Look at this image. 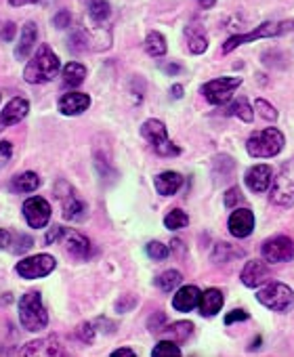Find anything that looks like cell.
<instances>
[{"instance_id":"6da1fadb","label":"cell","mask_w":294,"mask_h":357,"mask_svg":"<svg viewBox=\"0 0 294 357\" xmlns=\"http://www.w3.org/2000/svg\"><path fill=\"white\" fill-rule=\"evenodd\" d=\"M59 72V59L57 55L49 49V45H42L38 53L32 57V61L24 70V78L30 84H45L51 82Z\"/></svg>"},{"instance_id":"7a4b0ae2","label":"cell","mask_w":294,"mask_h":357,"mask_svg":"<svg viewBox=\"0 0 294 357\" xmlns=\"http://www.w3.org/2000/svg\"><path fill=\"white\" fill-rule=\"evenodd\" d=\"M20 321L26 330L38 332L49 326V313L42 307L38 292H28L20 301Z\"/></svg>"},{"instance_id":"3957f363","label":"cell","mask_w":294,"mask_h":357,"mask_svg":"<svg viewBox=\"0 0 294 357\" xmlns=\"http://www.w3.org/2000/svg\"><path fill=\"white\" fill-rule=\"evenodd\" d=\"M294 30V20L290 22H281V24H273V22H265L261 24L256 30L248 32V34H238V36H231L225 45H223V53H231L233 49L242 47V45H248V43H254L258 38H271V36H281L286 32H292Z\"/></svg>"},{"instance_id":"277c9868","label":"cell","mask_w":294,"mask_h":357,"mask_svg":"<svg viewBox=\"0 0 294 357\" xmlns=\"http://www.w3.org/2000/svg\"><path fill=\"white\" fill-rule=\"evenodd\" d=\"M284 135L277 130V128H265V130H258L254 132L248 143H246V149L252 158H273L281 151L284 147Z\"/></svg>"},{"instance_id":"5b68a950","label":"cell","mask_w":294,"mask_h":357,"mask_svg":"<svg viewBox=\"0 0 294 357\" xmlns=\"http://www.w3.org/2000/svg\"><path fill=\"white\" fill-rule=\"evenodd\" d=\"M256 301H258L263 307L271 309V311L284 313V311L292 305L294 292H292L290 286H286V284H281V282H271V284H267L265 288H261V290L256 292Z\"/></svg>"},{"instance_id":"8992f818","label":"cell","mask_w":294,"mask_h":357,"mask_svg":"<svg viewBox=\"0 0 294 357\" xmlns=\"http://www.w3.org/2000/svg\"><path fill=\"white\" fill-rule=\"evenodd\" d=\"M294 198V160L286 162L279 174L271 181V202L277 206H290Z\"/></svg>"},{"instance_id":"52a82bcc","label":"cell","mask_w":294,"mask_h":357,"mask_svg":"<svg viewBox=\"0 0 294 357\" xmlns=\"http://www.w3.org/2000/svg\"><path fill=\"white\" fill-rule=\"evenodd\" d=\"M242 84V78H215L202 86V95L212 105H223L231 99L233 91Z\"/></svg>"},{"instance_id":"ba28073f","label":"cell","mask_w":294,"mask_h":357,"mask_svg":"<svg viewBox=\"0 0 294 357\" xmlns=\"http://www.w3.org/2000/svg\"><path fill=\"white\" fill-rule=\"evenodd\" d=\"M55 265L57 263L51 255H34V257L20 261L15 271H17V275L26 278V280H40V278L49 275L55 269Z\"/></svg>"},{"instance_id":"9c48e42d","label":"cell","mask_w":294,"mask_h":357,"mask_svg":"<svg viewBox=\"0 0 294 357\" xmlns=\"http://www.w3.org/2000/svg\"><path fill=\"white\" fill-rule=\"evenodd\" d=\"M261 252L267 263H288L294 259V242L286 236H275L263 244Z\"/></svg>"},{"instance_id":"30bf717a","label":"cell","mask_w":294,"mask_h":357,"mask_svg":"<svg viewBox=\"0 0 294 357\" xmlns=\"http://www.w3.org/2000/svg\"><path fill=\"white\" fill-rule=\"evenodd\" d=\"M24 217H26V221H28L30 227L40 229L51 219V204L45 198L34 196V198L26 200V204H24Z\"/></svg>"},{"instance_id":"8fae6325","label":"cell","mask_w":294,"mask_h":357,"mask_svg":"<svg viewBox=\"0 0 294 357\" xmlns=\"http://www.w3.org/2000/svg\"><path fill=\"white\" fill-rule=\"evenodd\" d=\"M271 181H273V170L267 164H256L246 172V185L254 194L267 192L271 188Z\"/></svg>"},{"instance_id":"7c38bea8","label":"cell","mask_w":294,"mask_h":357,"mask_svg":"<svg viewBox=\"0 0 294 357\" xmlns=\"http://www.w3.org/2000/svg\"><path fill=\"white\" fill-rule=\"evenodd\" d=\"M229 234L233 238H248L254 229V215L248 208H238L229 217Z\"/></svg>"},{"instance_id":"4fadbf2b","label":"cell","mask_w":294,"mask_h":357,"mask_svg":"<svg viewBox=\"0 0 294 357\" xmlns=\"http://www.w3.org/2000/svg\"><path fill=\"white\" fill-rule=\"evenodd\" d=\"M30 112V103L26 99L15 97L13 101H9V105L0 114V130H5L7 126H13L17 122H22Z\"/></svg>"},{"instance_id":"5bb4252c","label":"cell","mask_w":294,"mask_h":357,"mask_svg":"<svg viewBox=\"0 0 294 357\" xmlns=\"http://www.w3.org/2000/svg\"><path fill=\"white\" fill-rule=\"evenodd\" d=\"M242 284L248 288H258L261 284H265L269 280V267L263 261H248L242 269Z\"/></svg>"},{"instance_id":"9a60e30c","label":"cell","mask_w":294,"mask_h":357,"mask_svg":"<svg viewBox=\"0 0 294 357\" xmlns=\"http://www.w3.org/2000/svg\"><path fill=\"white\" fill-rule=\"evenodd\" d=\"M65 349L59 344V340L55 336H49V338H40V340H34V342H28L20 355H63Z\"/></svg>"},{"instance_id":"2e32d148","label":"cell","mask_w":294,"mask_h":357,"mask_svg":"<svg viewBox=\"0 0 294 357\" xmlns=\"http://www.w3.org/2000/svg\"><path fill=\"white\" fill-rule=\"evenodd\" d=\"M88 105H91V97L84 93H65L59 99V109L65 116H78V114L86 112Z\"/></svg>"},{"instance_id":"e0dca14e","label":"cell","mask_w":294,"mask_h":357,"mask_svg":"<svg viewBox=\"0 0 294 357\" xmlns=\"http://www.w3.org/2000/svg\"><path fill=\"white\" fill-rule=\"evenodd\" d=\"M223 303H225L223 292L217 290V288H208L206 292L200 294L198 307H200V313H202L204 317H212V315H217V313L223 309Z\"/></svg>"},{"instance_id":"ac0fdd59","label":"cell","mask_w":294,"mask_h":357,"mask_svg":"<svg viewBox=\"0 0 294 357\" xmlns=\"http://www.w3.org/2000/svg\"><path fill=\"white\" fill-rule=\"evenodd\" d=\"M154 185H156V192L160 196H173L183 185V176L179 172H175V170H167V172H160L154 178Z\"/></svg>"},{"instance_id":"d6986e66","label":"cell","mask_w":294,"mask_h":357,"mask_svg":"<svg viewBox=\"0 0 294 357\" xmlns=\"http://www.w3.org/2000/svg\"><path fill=\"white\" fill-rule=\"evenodd\" d=\"M65 236V248L72 257L76 259H88L91 257V242L86 236L78 231H63Z\"/></svg>"},{"instance_id":"ffe728a7","label":"cell","mask_w":294,"mask_h":357,"mask_svg":"<svg viewBox=\"0 0 294 357\" xmlns=\"http://www.w3.org/2000/svg\"><path fill=\"white\" fill-rule=\"evenodd\" d=\"M200 290L196 286H183L175 296H173V307L181 313H187L192 309L198 307V301H200Z\"/></svg>"},{"instance_id":"44dd1931","label":"cell","mask_w":294,"mask_h":357,"mask_svg":"<svg viewBox=\"0 0 294 357\" xmlns=\"http://www.w3.org/2000/svg\"><path fill=\"white\" fill-rule=\"evenodd\" d=\"M36 38H38V28L36 24H26L24 26V32H22V40L17 43V49H15V57L17 59H28L32 55V49L36 45Z\"/></svg>"},{"instance_id":"7402d4cb","label":"cell","mask_w":294,"mask_h":357,"mask_svg":"<svg viewBox=\"0 0 294 357\" xmlns=\"http://www.w3.org/2000/svg\"><path fill=\"white\" fill-rule=\"evenodd\" d=\"M141 135H143L147 141H150L154 147H158L160 143H164V141L169 139V132H167L164 122H160V120H156V118L143 122V126H141Z\"/></svg>"},{"instance_id":"603a6c76","label":"cell","mask_w":294,"mask_h":357,"mask_svg":"<svg viewBox=\"0 0 294 357\" xmlns=\"http://www.w3.org/2000/svg\"><path fill=\"white\" fill-rule=\"evenodd\" d=\"M185 38H187V47L194 55H202L206 49H208V38H206V32L202 26L198 24H192L185 28Z\"/></svg>"},{"instance_id":"cb8c5ba5","label":"cell","mask_w":294,"mask_h":357,"mask_svg":"<svg viewBox=\"0 0 294 357\" xmlns=\"http://www.w3.org/2000/svg\"><path fill=\"white\" fill-rule=\"evenodd\" d=\"M11 188L20 194H30V192H36L40 188V178L36 172L28 170V172H22L20 176H15L11 181Z\"/></svg>"},{"instance_id":"d4e9b609","label":"cell","mask_w":294,"mask_h":357,"mask_svg":"<svg viewBox=\"0 0 294 357\" xmlns=\"http://www.w3.org/2000/svg\"><path fill=\"white\" fill-rule=\"evenodd\" d=\"M162 332L167 334L169 340H173V342H183V340H187V338L192 336L194 324H192V321H175L173 326H164Z\"/></svg>"},{"instance_id":"484cf974","label":"cell","mask_w":294,"mask_h":357,"mask_svg":"<svg viewBox=\"0 0 294 357\" xmlns=\"http://www.w3.org/2000/svg\"><path fill=\"white\" fill-rule=\"evenodd\" d=\"M84 78H86V68L82 63L72 61V63H68L63 68V82H65V86L76 89V86H80L84 82Z\"/></svg>"},{"instance_id":"4316f807","label":"cell","mask_w":294,"mask_h":357,"mask_svg":"<svg viewBox=\"0 0 294 357\" xmlns=\"http://www.w3.org/2000/svg\"><path fill=\"white\" fill-rule=\"evenodd\" d=\"M240 257H244V250L242 248H235V246H231L227 242L217 244L215 246V252H212V261L215 263H229V261L240 259Z\"/></svg>"},{"instance_id":"83f0119b","label":"cell","mask_w":294,"mask_h":357,"mask_svg":"<svg viewBox=\"0 0 294 357\" xmlns=\"http://www.w3.org/2000/svg\"><path fill=\"white\" fill-rule=\"evenodd\" d=\"M86 217V204L74 196H70V200L63 204V219L65 221H80Z\"/></svg>"},{"instance_id":"f1b7e54d","label":"cell","mask_w":294,"mask_h":357,"mask_svg":"<svg viewBox=\"0 0 294 357\" xmlns=\"http://www.w3.org/2000/svg\"><path fill=\"white\" fill-rule=\"evenodd\" d=\"M145 51L152 57H162L167 55V40L160 32H150L145 38Z\"/></svg>"},{"instance_id":"f546056e","label":"cell","mask_w":294,"mask_h":357,"mask_svg":"<svg viewBox=\"0 0 294 357\" xmlns=\"http://www.w3.org/2000/svg\"><path fill=\"white\" fill-rule=\"evenodd\" d=\"M227 114L238 116L242 122H252V118H254V109L250 107V103H248V99H246V97L235 99V101L227 107Z\"/></svg>"},{"instance_id":"4dcf8cb0","label":"cell","mask_w":294,"mask_h":357,"mask_svg":"<svg viewBox=\"0 0 294 357\" xmlns=\"http://www.w3.org/2000/svg\"><path fill=\"white\" fill-rule=\"evenodd\" d=\"M181 280H183V275H181L179 271L171 269V271H164V273L156 280V284L160 286V290H164V292H173V290L181 284Z\"/></svg>"},{"instance_id":"1f68e13d","label":"cell","mask_w":294,"mask_h":357,"mask_svg":"<svg viewBox=\"0 0 294 357\" xmlns=\"http://www.w3.org/2000/svg\"><path fill=\"white\" fill-rule=\"evenodd\" d=\"M187 223H189V217H187L183 211H179V208L171 211V213L167 215V219H164V225H167V229H171V231L183 229V227H187Z\"/></svg>"},{"instance_id":"d6a6232c","label":"cell","mask_w":294,"mask_h":357,"mask_svg":"<svg viewBox=\"0 0 294 357\" xmlns=\"http://www.w3.org/2000/svg\"><path fill=\"white\" fill-rule=\"evenodd\" d=\"M88 13L97 24H103L111 15V9H109V5L105 3V0H93L91 7H88Z\"/></svg>"},{"instance_id":"836d02e7","label":"cell","mask_w":294,"mask_h":357,"mask_svg":"<svg viewBox=\"0 0 294 357\" xmlns=\"http://www.w3.org/2000/svg\"><path fill=\"white\" fill-rule=\"evenodd\" d=\"M152 355L154 357H179L181 355V349L177 347V342H173V340H160L156 347H154V351H152Z\"/></svg>"},{"instance_id":"e575fe53","label":"cell","mask_w":294,"mask_h":357,"mask_svg":"<svg viewBox=\"0 0 294 357\" xmlns=\"http://www.w3.org/2000/svg\"><path fill=\"white\" fill-rule=\"evenodd\" d=\"M147 255H150V259H154V261H164L171 255V250L162 242H150L147 244Z\"/></svg>"},{"instance_id":"d590c367","label":"cell","mask_w":294,"mask_h":357,"mask_svg":"<svg viewBox=\"0 0 294 357\" xmlns=\"http://www.w3.org/2000/svg\"><path fill=\"white\" fill-rule=\"evenodd\" d=\"M254 109H256L265 120H269V122H275V120H277V112H275V107H273L271 103H267L265 99H256Z\"/></svg>"},{"instance_id":"8d00e7d4","label":"cell","mask_w":294,"mask_h":357,"mask_svg":"<svg viewBox=\"0 0 294 357\" xmlns=\"http://www.w3.org/2000/svg\"><path fill=\"white\" fill-rule=\"evenodd\" d=\"M154 149H156L158 155H167V158H173V155H179V153H181V149H179L175 143H171L169 139H167L164 143H160L158 147H154Z\"/></svg>"},{"instance_id":"74e56055","label":"cell","mask_w":294,"mask_h":357,"mask_svg":"<svg viewBox=\"0 0 294 357\" xmlns=\"http://www.w3.org/2000/svg\"><path fill=\"white\" fill-rule=\"evenodd\" d=\"M95 332H97V328H93V324H88V321H84V324L78 328V338H80L82 342L91 344V342L95 340Z\"/></svg>"},{"instance_id":"f35d334b","label":"cell","mask_w":294,"mask_h":357,"mask_svg":"<svg viewBox=\"0 0 294 357\" xmlns=\"http://www.w3.org/2000/svg\"><path fill=\"white\" fill-rule=\"evenodd\" d=\"M147 326H150L152 332H162V328L167 326V315H164L162 311H156V313L150 317V321H147Z\"/></svg>"},{"instance_id":"ab89813d","label":"cell","mask_w":294,"mask_h":357,"mask_svg":"<svg viewBox=\"0 0 294 357\" xmlns=\"http://www.w3.org/2000/svg\"><path fill=\"white\" fill-rule=\"evenodd\" d=\"M240 200H242V192H240L238 188H231V190L225 194V206H227V208L238 206V204H240Z\"/></svg>"},{"instance_id":"60d3db41","label":"cell","mask_w":294,"mask_h":357,"mask_svg":"<svg viewBox=\"0 0 294 357\" xmlns=\"http://www.w3.org/2000/svg\"><path fill=\"white\" fill-rule=\"evenodd\" d=\"M13 155V145L9 141H0V166H5Z\"/></svg>"},{"instance_id":"b9f144b4","label":"cell","mask_w":294,"mask_h":357,"mask_svg":"<svg viewBox=\"0 0 294 357\" xmlns=\"http://www.w3.org/2000/svg\"><path fill=\"white\" fill-rule=\"evenodd\" d=\"M246 319H248V313L242 311V309H235V311H231V313L225 315V324H227V326H231V324H235V321H246Z\"/></svg>"},{"instance_id":"7bdbcfd3","label":"cell","mask_w":294,"mask_h":357,"mask_svg":"<svg viewBox=\"0 0 294 357\" xmlns=\"http://www.w3.org/2000/svg\"><path fill=\"white\" fill-rule=\"evenodd\" d=\"M70 22H72V15H70L68 11H59V13L55 15V22H53V24H55L57 28H68Z\"/></svg>"},{"instance_id":"ee69618b","label":"cell","mask_w":294,"mask_h":357,"mask_svg":"<svg viewBox=\"0 0 294 357\" xmlns=\"http://www.w3.org/2000/svg\"><path fill=\"white\" fill-rule=\"evenodd\" d=\"M15 240L20 242V246L13 248L15 252H26L32 246V238H28V236H15Z\"/></svg>"},{"instance_id":"f6af8a7d","label":"cell","mask_w":294,"mask_h":357,"mask_svg":"<svg viewBox=\"0 0 294 357\" xmlns=\"http://www.w3.org/2000/svg\"><path fill=\"white\" fill-rule=\"evenodd\" d=\"M63 231H65L63 227H59V225H53V227H51V231H49V234H47V238H45V240H47V244H53V242H55L59 236H63Z\"/></svg>"},{"instance_id":"bcb514c9","label":"cell","mask_w":294,"mask_h":357,"mask_svg":"<svg viewBox=\"0 0 294 357\" xmlns=\"http://www.w3.org/2000/svg\"><path fill=\"white\" fill-rule=\"evenodd\" d=\"M11 240H13V236H11V234H9L7 229H0V250H5V248H9Z\"/></svg>"},{"instance_id":"7dc6e473","label":"cell","mask_w":294,"mask_h":357,"mask_svg":"<svg viewBox=\"0 0 294 357\" xmlns=\"http://www.w3.org/2000/svg\"><path fill=\"white\" fill-rule=\"evenodd\" d=\"M15 36V24H5V32H3V40L5 43H11Z\"/></svg>"},{"instance_id":"c3c4849f","label":"cell","mask_w":294,"mask_h":357,"mask_svg":"<svg viewBox=\"0 0 294 357\" xmlns=\"http://www.w3.org/2000/svg\"><path fill=\"white\" fill-rule=\"evenodd\" d=\"M128 307H134V298H132V296H126V301H118V303H116V309H118L120 313H124Z\"/></svg>"},{"instance_id":"681fc988","label":"cell","mask_w":294,"mask_h":357,"mask_svg":"<svg viewBox=\"0 0 294 357\" xmlns=\"http://www.w3.org/2000/svg\"><path fill=\"white\" fill-rule=\"evenodd\" d=\"M111 355H114V357H120V355H124V357H134V351H132V349H116Z\"/></svg>"},{"instance_id":"f907efd6","label":"cell","mask_w":294,"mask_h":357,"mask_svg":"<svg viewBox=\"0 0 294 357\" xmlns=\"http://www.w3.org/2000/svg\"><path fill=\"white\" fill-rule=\"evenodd\" d=\"M32 3H38V0H9L11 7H24V5H32Z\"/></svg>"},{"instance_id":"816d5d0a","label":"cell","mask_w":294,"mask_h":357,"mask_svg":"<svg viewBox=\"0 0 294 357\" xmlns=\"http://www.w3.org/2000/svg\"><path fill=\"white\" fill-rule=\"evenodd\" d=\"M171 93H173L175 99H179V97H183V86H181V84H175V86L171 89Z\"/></svg>"},{"instance_id":"f5cc1de1","label":"cell","mask_w":294,"mask_h":357,"mask_svg":"<svg viewBox=\"0 0 294 357\" xmlns=\"http://www.w3.org/2000/svg\"><path fill=\"white\" fill-rule=\"evenodd\" d=\"M198 3H200V7H204V9H212L217 0H198Z\"/></svg>"},{"instance_id":"db71d44e","label":"cell","mask_w":294,"mask_h":357,"mask_svg":"<svg viewBox=\"0 0 294 357\" xmlns=\"http://www.w3.org/2000/svg\"><path fill=\"white\" fill-rule=\"evenodd\" d=\"M164 70H167L169 74H177V72H179V66H167Z\"/></svg>"}]
</instances>
